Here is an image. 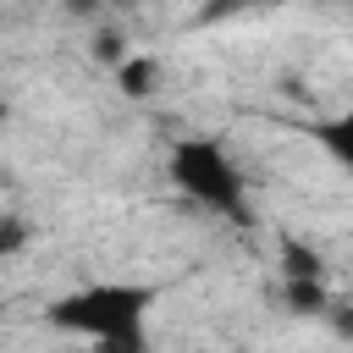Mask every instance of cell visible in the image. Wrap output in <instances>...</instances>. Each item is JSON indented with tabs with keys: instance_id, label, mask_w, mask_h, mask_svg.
<instances>
[{
	"instance_id": "cell-7",
	"label": "cell",
	"mask_w": 353,
	"mask_h": 353,
	"mask_svg": "<svg viewBox=\"0 0 353 353\" xmlns=\"http://www.w3.org/2000/svg\"><path fill=\"white\" fill-rule=\"evenodd\" d=\"M94 353H154V342H149V331L138 325V331H116V336L94 342Z\"/></svg>"
},
{
	"instance_id": "cell-3",
	"label": "cell",
	"mask_w": 353,
	"mask_h": 353,
	"mask_svg": "<svg viewBox=\"0 0 353 353\" xmlns=\"http://www.w3.org/2000/svg\"><path fill=\"white\" fill-rule=\"evenodd\" d=\"M160 77H165L160 61H154V55H138V50L116 66V88H121L127 99H154V94H160Z\"/></svg>"
},
{
	"instance_id": "cell-6",
	"label": "cell",
	"mask_w": 353,
	"mask_h": 353,
	"mask_svg": "<svg viewBox=\"0 0 353 353\" xmlns=\"http://www.w3.org/2000/svg\"><path fill=\"white\" fill-rule=\"evenodd\" d=\"M33 243V226L17 215V210H0V259H11V254H22Z\"/></svg>"
},
{
	"instance_id": "cell-2",
	"label": "cell",
	"mask_w": 353,
	"mask_h": 353,
	"mask_svg": "<svg viewBox=\"0 0 353 353\" xmlns=\"http://www.w3.org/2000/svg\"><path fill=\"white\" fill-rule=\"evenodd\" d=\"M165 171H171L176 193H188L199 210L226 215V221H248V176H243V165L232 160V149L221 138H204V132L176 138Z\"/></svg>"
},
{
	"instance_id": "cell-8",
	"label": "cell",
	"mask_w": 353,
	"mask_h": 353,
	"mask_svg": "<svg viewBox=\"0 0 353 353\" xmlns=\"http://www.w3.org/2000/svg\"><path fill=\"white\" fill-rule=\"evenodd\" d=\"M94 55H99L105 66H121V61L132 55V44H127L116 28H99V33H94Z\"/></svg>"
},
{
	"instance_id": "cell-1",
	"label": "cell",
	"mask_w": 353,
	"mask_h": 353,
	"mask_svg": "<svg viewBox=\"0 0 353 353\" xmlns=\"http://www.w3.org/2000/svg\"><path fill=\"white\" fill-rule=\"evenodd\" d=\"M154 298H160V292H154L149 281H88V287H77V292H61V298L44 309V320H50L55 331H66V336L105 342V336H116V331H138V325L149 320Z\"/></svg>"
},
{
	"instance_id": "cell-4",
	"label": "cell",
	"mask_w": 353,
	"mask_h": 353,
	"mask_svg": "<svg viewBox=\"0 0 353 353\" xmlns=\"http://www.w3.org/2000/svg\"><path fill=\"white\" fill-rule=\"evenodd\" d=\"M281 281H325L320 248H309L303 237H281Z\"/></svg>"
},
{
	"instance_id": "cell-5",
	"label": "cell",
	"mask_w": 353,
	"mask_h": 353,
	"mask_svg": "<svg viewBox=\"0 0 353 353\" xmlns=\"http://www.w3.org/2000/svg\"><path fill=\"white\" fill-rule=\"evenodd\" d=\"M281 303L292 314H325L331 292H325V281H281Z\"/></svg>"
}]
</instances>
